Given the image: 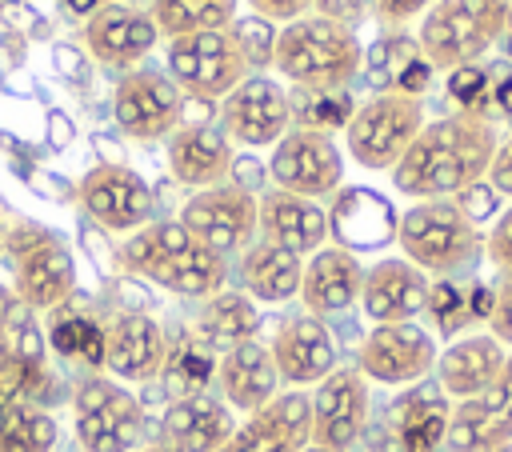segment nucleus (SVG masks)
I'll list each match as a JSON object with an SVG mask.
<instances>
[{"label": "nucleus", "instance_id": "nucleus-14", "mask_svg": "<svg viewBox=\"0 0 512 452\" xmlns=\"http://www.w3.org/2000/svg\"><path fill=\"white\" fill-rule=\"evenodd\" d=\"M368 428V380L356 364L332 368L312 392V444L320 452H352Z\"/></svg>", "mask_w": 512, "mask_h": 452}, {"label": "nucleus", "instance_id": "nucleus-27", "mask_svg": "<svg viewBox=\"0 0 512 452\" xmlns=\"http://www.w3.org/2000/svg\"><path fill=\"white\" fill-rule=\"evenodd\" d=\"M504 360H508V348L496 336H488V332L460 336L436 360L440 392L452 396L456 404L472 400V396H480V392H488L496 384V376L504 372Z\"/></svg>", "mask_w": 512, "mask_h": 452}, {"label": "nucleus", "instance_id": "nucleus-11", "mask_svg": "<svg viewBox=\"0 0 512 452\" xmlns=\"http://www.w3.org/2000/svg\"><path fill=\"white\" fill-rule=\"evenodd\" d=\"M256 196L240 184H216V188H204V192H192L188 204L180 208V224L216 256H232V252H244L256 236Z\"/></svg>", "mask_w": 512, "mask_h": 452}, {"label": "nucleus", "instance_id": "nucleus-5", "mask_svg": "<svg viewBox=\"0 0 512 452\" xmlns=\"http://www.w3.org/2000/svg\"><path fill=\"white\" fill-rule=\"evenodd\" d=\"M396 244L408 264H416L424 276H456L460 268L476 264L484 252V232L464 216L456 200H416L396 220Z\"/></svg>", "mask_w": 512, "mask_h": 452}, {"label": "nucleus", "instance_id": "nucleus-9", "mask_svg": "<svg viewBox=\"0 0 512 452\" xmlns=\"http://www.w3.org/2000/svg\"><path fill=\"white\" fill-rule=\"evenodd\" d=\"M72 416L84 452H128L144 428L140 400L108 376H88L72 392Z\"/></svg>", "mask_w": 512, "mask_h": 452}, {"label": "nucleus", "instance_id": "nucleus-6", "mask_svg": "<svg viewBox=\"0 0 512 452\" xmlns=\"http://www.w3.org/2000/svg\"><path fill=\"white\" fill-rule=\"evenodd\" d=\"M4 256L12 264V292L32 312H52L76 292V260L68 244L44 224H12L4 232Z\"/></svg>", "mask_w": 512, "mask_h": 452}, {"label": "nucleus", "instance_id": "nucleus-4", "mask_svg": "<svg viewBox=\"0 0 512 452\" xmlns=\"http://www.w3.org/2000/svg\"><path fill=\"white\" fill-rule=\"evenodd\" d=\"M512 0H432L420 16V56L432 72H456L476 64L492 44L504 40Z\"/></svg>", "mask_w": 512, "mask_h": 452}, {"label": "nucleus", "instance_id": "nucleus-30", "mask_svg": "<svg viewBox=\"0 0 512 452\" xmlns=\"http://www.w3.org/2000/svg\"><path fill=\"white\" fill-rule=\"evenodd\" d=\"M300 276H304V260L292 256L288 248H276L268 240H256L244 248L240 284H244L248 300H260V304L292 300V296H300Z\"/></svg>", "mask_w": 512, "mask_h": 452}, {"label": "nucleus", "instance_id": "nucleus-41", "mask_svg": "<svg viewBox=\"0 0 512 452\" xmlns=\"http://www.w3.org/2000/svg\"><path fill=\"white\" fill-rule=\"evenodd\" d=\"M448 92L468 112H488V72H480L476 64L448 72Z\"/></svg>", "mask_w": 512, "mask_h": 452}, {"label": "nucleus", "instance_id": "nucleus-28", "mask_svg": "<svg viewBox=\"0 0 512 452\" xmlns=\"http://www.w3.org/2000/svg\"><path fill=\"white\" fill-rule=\"evenodd\" d=\"M396 220H400L396 208L380 192L340 188L328 212V236H336V244L348 252H368L396 240Z\"/></svg>", "mask_w": 512, "mask_h": 452}, {"label": "nucleus", "instance_id": "nucleus-48", "mask_svg": "<svg viewBox=\"0 0 512 452\" xmlns=\"http://www.w3.org/2000/svg\"><path fill=\"white\" fill-rule=\"evenodd\" d=\"M360 12H364V0H316V16L336 20V24H348V28H356Z\"/></svg>", "mask_w": 512, "mask_h": 452}, {"label": "nucleus", "instance_id": "nucleus-18", "mask_svg": "<svg viewBox=\"0 0 512 452\" xmlns=\"http://www.w3.org/2000/svg\"><path fill=\"white\" fill-rule=\"evenodd\" d=\"M312 444V396L300 388L272 396L260 412H252L220 452H304Z\"/></svg>", "mask_w": 512, "mask_h": 452}, {"label": "nucleus", "instance_id": "nucleus-51", "mask_svg": "<svg viewBox=\"0 0 512 452\" xmlns=\"http://www.w3.org/2000/svg\"><path fill=\"white\" fill-rule=\"evenodd\" d=\"M72 12H80V16H92L96 8H104V0H64Z\"/></svg>", "mask_w": 512, "mask_h": 452}, {"label": "nucleus", "instance_id": "nucleus-42", "mask_svg": "<svg viewBox=\"0 0 512 452\" xmlns=\"http://www.w3.org/2000/svg\"><path fill=\"white\" fill-rule=\"evenodd\" d=\"M488 336H496L504 348H512V268L500 272V280H496V288H492Z\"/></svg>", "mask_w": 512, "mask_h": 452}, {"label": "nucleus", "instance_id": "nucleus-35", "mask_svg": "<svg viewBox=\"0 0 512 452\" xmlns=\"http://www.w3.org/2000/svg\"><path fill=\"white\" fill-rule=\"evenodd\" d=\"M216 364H220L216 348H212V344H204L196 332H192V336H184L180 344H168V360H164V368H160L168 396H172V400L200 396V392L216 380Z\"/></svg>", "mask_w": 512, "mask_h": 452}, {"label": "nucleus", "instance_id": "nucleus-43", "mask_svg": "<svg viewBox=\"0 0 512 452\" xmlns=\"http://www.w3.org/2000/svg\"><path fill=\"white\" fill-rule=\"evenodd\" d=\"M484 252H488V260H492L500 272H508V268H512V204L496 216L492 232L484 236Z\"/></svg>", "mask_w": 512, "mask_h": 452}, {"label": "nucleus", "instance_id": "nucleus-49", "mask_svg": "<svg viewBox=\"0 0 512 452\" xmlns=\"http://www.w3.org/2000/svg\"><path fill=\"white\" fill-rule=\"evenodd\" d=\"M24 312H28V304H24L12 288H4V284H0V336H4V332H8Z\"/></svg>", "mask_w": 512, "mask_h": 452}, {"label": "nucleus", "instance_id": "nucleus-40", "mask_svg": "<svg viewBox=\"0 0 512 452\" xmlns=\"http://www.w3.org/2000/svg\"><path fill=\"white\" fill-rule=\"evenodd\" d=\"M232 36H236V44L244 48V56L252 60V68L260 72L264 64H272V44H276V32H272V24L268 20H260V16H236V24H232Z\"/></svg>", "mask_w": 512, "mask_h": 452}, {"label": "nucleus", "instance_id": "nucleus-36", "mask_svg": "<svg viewBox=\"0 0 512 452\" xmlns=\"http://www.w3.org/2000/svg\"><path fill=\"white\" fill-rule=\"evenodd\" d=\"M56 420L40 404H8L0 408V452H52Z\"/></svg>", "mask_w": 512, "mask_h": 452}, {"label": "nucleus", "instance_id": "nucleus-21", "mask_svg": "<svg viewBox=\"0 0 512 452\" xmlns=\"http://www.w3.org/2000/svg\"><path fill=\"white\" fill-rule=\"evenodd\" d=\"M272 364H276V376L292 388H304V384H320L332 368H336V340L328 332V324L320 316H292L276 328L272 344Z\"/></svg>", "mask_w": 512, "mask_h": 452}, {"label": "nucleus", "instance_id": "nucleus-33", "mask_svg": "<svg viewBox=\"0 0 512 452\" xmlns=\"http://www.w3.org/2000/svg\"><path fill=\"white\" fill-rule=\"evenodd\" d=\"M48 344L60 360L104 368V324H96L84 308H72V300L48 312Z\"/></svg>", "mask_w": 512, "mask_h": 452}, {"label": "nucleus", "instance_id": "nucleus-13", "mask_svg": "<svg viewBox=\"0 0 512 452\" xmlns=\"http://www.w3.org/2000/svg\"><path fill=\"white\" fill-rule=\"evenodd\" d=\"M436 360H440V348L432 332L420 328L416 320L376 324L356 352V368L364 372V380H376V384H416L436 368Z\"/></svg>", "mask_w": 512, "mask_h": 452}, {"label": "nucleus", "instance_id": "nucleus-10", "mask_svg": "<svg viewBox=\"0 0 512 452\" xmlns=\"http://www.w3.org/2000/svg\"><path fill=\"white\" fill-rule=\"evenodd\" d=\"M268 176L280 192L304 196V200H320L340 192L344 180V156L336 148V140L328 132H312V128H288L268 160Z\"/></svg>", "mask_w": 512, "mask_h": 452}, {"label": "nucleus", "instance_id": "nucleus-53", "mask_svg": "<svg viewBox=\"0 0 512 452\" xmlns=\"http://www.w3.org/2000/svg\"><path fill=\"white\" fill-rule=\"evenodd\" d=\"M144 452H168V448H164V444H152V448H144Z\"/></svg>", "mask_w": 512, "mask_h": 452}, {"label": "nucleus", "instance_id": "nucleus-16", "mask_svg": "<svg viewBox=\"0 0 512 452\" xmlns=\"http://www.w3.org/2000/svg\"><path fill=\"white\" fill-rule=\"evenodd\" d=\"M512 444V348L496 384L472 400H460L448 416V452H504Z\"/></svg>", "mask_w": 512, "mask_h": 452}, {"label": "nucleus", "instance_id": "nucleus-24", "mask_svg": "<svg viewBox=\"0 0 512 452\" xmlns=\"http://www.w3.org/2000/svg\"><path fill=\"white\" fill-rule=\"evenodd\" d=\"M236 164L232 156V140L220 124H180L168 136V168L184 188H216L224 184L228 168Z\"/></svg>", "mask_w": 512, "mask_h": 452}, {"label": "nucleus", "instance_id": "nucleus-31", "mask_svg": "<svg viewBox=\"0 0 512 452\" xmlns=\"http://www.w3.org/2000/svg\"><path fill=\"white\" fill-rule=\"evenodd\" d=\"M260 332V312L244 292H216L204 300L200 316H196V336L212 348H236L244 340H256Z\"/></svg>", "mask_w": 512, "mask_h": 452}, {"label": "nucleus", "instance_id": "nucleus-19", "mask_svg": "<svg viewBox=\"0 0 512 452\" xmlns=\"http://www.w3.org/2000/svg\"><path fill=\"white\" fill-rule=\"evenodd\" d=\"M160 32L148 16V8L136 4H104L84 20V44L88 52L104 64V68H120L132 72L152 48H156Z\"/></svg>", "mask_w": 512, "mask_h": 452}, {"label": "nucleus", "instance_id": "nucleus-20", "mask_svg": "<svg viewBox=\"0 0 512 452\" xmlns=\"http://www.w3.org/2000/svg\"><path fill=\"white\" fill-rule=\"evenodd\" d=\"M168 360V336L160 320L144 312H116L104 324V368L120 380H156Z\"/></svg>", "mask_w": 512, "mask_h": 452}, {"label": "nucleus", "instance_id": "nucleus-7", "mask_svg": "<svg viewBox=\"0 0 512 452\" xmlns=\"http://www.w3.org/2000/svg\"><path fill=\"white\" fill-rule=\"evenodd\" d=\"M424 104L416 96H400V92H376L372 100H364L348 128H344V144L352 152V160L360 168L372 172H392L400 164V156L408 152V144L420 136L424 128Z\"/></svg>", "mask_w": 512, "mask_h": 452}, {"label": "nucleus", "instance_id": "nucleus-2", "mask_svg": "<svg viewBox=\"0 0 512 452\" xmlns=\"http://www.w3.org/2000/svg\"><path fill=\"white\" fill-rule=\"evenodd\" d=\"M120 264L176 296H192V300L216 296L228 276L224 256L208 252L180 220H160V224L136 228L120 248Z\"/></svg>", "mask_w": 512, "mask_h": 452}, {"label": "nucleus", "instance_id": "nucleus-29", "mask_svg": "<svg viewBox=\"0 0 512 452\" xmlns=\"http://www.w3.org/2000/svg\"><path fill=\"white\" fill-rule=\"evenodd\" d=\"M216 384H220V396H224L228 408L248 412V416L260 412L276 396V384H280L268 344L244 340V344L228 348L216 364Z\"/></svg>", "mask_w": 512, "mask_h": 452}, {"label": "nucleus", "instance_id": "nucleus-17", "mask_svg": "<svg viewBox=\"0 0 512 452\" xmlns=\"http://www.w3.org/2000/svg\"><path fill=\"white\" fill-rule=\"evenodd\" d=\"M84 212L108 232H136L152 216V192L128 164H96L76 188Z\"/></svg>", "mask_w": 512, "mask_h": 452}, {"label": "nucleus", "instance_id": "nucleus-32", "mask_svg": "<svg viewBox=\"0 0 512 452\" xmlns=\"http://www.w3.org/2000/svg\"><path fill=\"white\" fill-rule=\"evenodd\" d=\"M240 0H152L148 16L164 40L196 36V32H224L236 24Z\"/></svg>", "mask_w": 512, "mask_h": 452}, {"label": "nucleus", "instance_id": "nucleus-23", "mask_svg": "<svg viewBox=\"0 0 512 452\" xmlns=\"http://www.w3.org/2000/svg\"><path fill=\"white\" fill-rule=\"evenodd\" d=\"M256 232L260 240L276 244V248H288L292 256H312L324 248L328 240V212L316 204V200H304V196H292V192H264L256 200Z\"/></svg>", "mask_w": 512, "mask_h": 452}, {"label": "nucleus", "instance_id": "nucleus-44", "mask_svg": "<svg viewBox=\"0 0 512 452\" xmlns=\"http://www.w3.org/2000/svg\"><path fill=\"white\" fill-rule=\"evenodd\" d=\"M456 204L464 208V216H468L472 224H480V220H488V216L496 212V204H500V192H496L488 180H480V184L464 188V192L456 196Z\"/></svg>", "mask_w": 512, "mask_h": 452}, {"label": "nucleus", "instance_id": "nucleus-25", "mask_svg": "<svg viewBox=\"0 0 512 452\" xmlns=\"http://www.w3.org/2000/svg\"><path fill=\"white\" fill-rule=\"evenodd\" d=\"M236 432L232 408L220 396H184L172 400L160 416V444L168 452H220Z\"/></svg>", "mask_w": 512, "mask_h": 452}, {"label": "nucleus", "instance_id": "nucleus-39", "mask_svg": "<svg viewBox=\"0 0 512 452\" xmlns=\"http://www.w3.org/2000/svg\"><path fill=\"white\" fill-rule=\"evenodd\" d=\"M432 320H436V332L444 336H456L464 324H472V304H468V292L452 280H436L428 284V308Z\"/></svg>", "mask_w": 512, "mask_h": 452}, {"label": "nucleus", "instance_id": "nucleus-3", "mask_svg": "<svg viewBox=\"0 0 512 452\" xmlns=\"http://www.w3.org/2000/svg\"><path fill=\"white\" fill-rule=\"evenodd\" d=\"M272 64L300 92H340L360 72L364 52L348 24L312 12L276 32Z\"/></svg>", "mask_w": 512, "mask_h": 452}, {"label": "nucleus", "instance_id": "nucleus-38", "mask_svg": "<svg viewBox=\"0 0 512 452\" xmlns=\"http://www.w3.org/2000/svg\"><path fill=\"white\" fill-rule=\"evenodd\" d=\"M356 104L348 100V92H300V100H292V116L300 120L296 128H312V132H328L332 128H348Z\"/></svg>", "mask_w": 512, "mask_h": 452}, {"label": "nucleus", "instance_id": "nucleus-8", "mask_svg": "<svg viewBox=\"0 0 512 452\" xmlns=\"http://www.w3.org/2000/svg\"><path fill=\"white\" fill-rule=\"evenodd\" d=\"M252 72L256 68L236 44L232 28L168 40V76L192 100H224Z\"/></svg>", "mask_w": 512, "mask_h": 452}, {"label": "nucleus", "instance_id": "nucleus-47", "mask_svg": "<svg viewBox=\"0 0 512 452\" xmlns=\"http://www.w3.org/2000/svg\"><path fill=\"white\" fill-rule=\"evenodd\" d=\"M428 8H432V0H376L380 20L392 24V28H400L404 20H412L416 12H428Z\"/></svg>", "mask_w": 512, "mask_h": 452}, {"label": "nucleus", "instance_id": "nucleus-12", "mask_svg": "<svg viewBox=\"0 0 512 452\" xmlns=\"http://www.w3.org/2000/svg\"><path fill=\"white\" fill-rule=\"evenodd\" d=\"M116 124L132 140H160L172 136L184 120V92L172 84L168 72L156 68H132L120 76L112 96Z\"/></svg>", "mask_w": 512, "mask_h": 452}, {"label": "nucleus", "instance_id": "nucleus-45", "mask_svg": "<svg viewBox=\"0 0 512 452\" xmlns=\"http://www.w3.org/2000/svg\"><path fill=\"white\" fill-rule=\"evenodd\" d=\"M252 4V16H260V20H284V24H292V20H300V16H308V8H316V0H248Z\"/></svg>", "mask_w": 512, "mask_h": 452}, {"label": "nucleus", "instance_id": "nucleus-22", "mask_svg": "<svg viewBox=\"0 0 512 452\" xmlns=\"http://www.w3.org/2000/svg\"><path fill=\"white\" fill-rule=\"evenodd\" d=\"M364 316L372 324H404L416 320L428 308V276L408 264L404 256L376 260L364 268V288H360Z\"/></svg>", "mask_w": 512, "mask_h": 452}, {"label": "nucleus", "instance_id": "nucleus-46", "mask_svg": "<svg viewBox=\"0 0 512 452\" xmlns=\"http://www.w3.org/2000/svg\"><path fill=\"white\" fill-rule=\"evenodd\" d=\"M488 184H492L500 196H512V136L496 148L492 168H488Z\"/></svg>", "mask_w": 512, "mask_h": 452}, {"label": "nucleus", "instance_id": "nucleus-52", "mask_svg": "<svg viewBox=\"0 0 512 452\" xmlns=\"http://www.w3.org/2000/svg\"><path fill=\"white\" fill-rule=\"evenodd\" d=\"M500 44H504V52L512 56V8H508V28H504V40H500Z\"/></svg>", "mask_w": 512, "mask_h": 452}, {"label": "nucleus", "instance_id": "nucleus-34", "mask_svg": "<svg viewBox=\"0 0 512 452\" xmlns=\"http://www.w3.org/2000/svg\"><path fill=\"white\" fill-rule=\"evenodd\" d=\"M448 400L444 396H428V392H416L408 396L400 408H396V440L404 452H440L444 448V436H448Z\"/></svg>", "mask_w": 512, "mask_h": 452}, {"label": "nucleus", "instance_id": "nucleus-26", "mask_svg": "<svg viewBox=\"0 0 512 452\" xmlns=\"http://www.w3.org/2000/svg\"><path fill=\"white\" fill-rule=\"evenodd\" d=\"M360 288H364V264L356 260V252L340 244H324L320 252H312L300 276V300L308 316L348 312L360 300Z\"/></svg>", "mask_w": 512, "mask_h": 452}, {"label": "nucleus", "instance_id": "nucleus-1", "mask_svg": "<svg viewBox=\"0 0 512 452\" xmlns=\"http://www.w3.org/2000/svg\"><path fill=\"white\" fill-rule=\"evenodd\" d=\"M496 148V120L488 112L460 108L420 128L392 168V184L412 200H456L464 188L488 180Z\"/></svg>", "mask_w": 512, "mask_h": 452}, {"label": "nucleus", "instance_id": "nucleus-50", "mask_svg": "<svg viewBox=\"0 0 512 452\" xmlns=\"http://www.w3.org/2000/svg\"><path fill=\"white\" fill-rule=\"evenodd\" d=\"M492 100H496V104H500L504 112H512V76L496 84V92H492Z\"/></svg>", "mask_w": 512, "mask_h": 452}, {"label": "nucleus", "instance_id": "nucleus-15", "mask_svg": "<svg viewBox=\"0 0 512 452\" xmlns=\"http://www.w3.org/2000/svg\"><path fill=\"white\" fill-rule=\"evenodd\" d=\"M220 128L228 132V140L248 144V148L276 144L292 128V96L272 76L252 72L244 84H236L224 96V104H220Z\"/></svg>", "mask_w": 512, "mask_h": 452}, {"label": "nucleus", "instance_id": "nucleus-37", "mask_svg": "<svg viewBox=\"0 0 512 452\" xmlns=\"http://www.w3.org/2000/svg\"><path fill=\"white\" fill-rule=\"evenodd\" d=\"M416 60H420V44H416V36H404V32L380 36V40L368 48V56H364L368 80H372L376 92H396L400 80H404V72H408Z\"/></svg>", "mask_w": 512, "mask_h": 452}]
</instances>
